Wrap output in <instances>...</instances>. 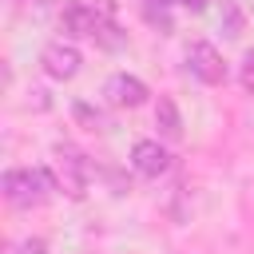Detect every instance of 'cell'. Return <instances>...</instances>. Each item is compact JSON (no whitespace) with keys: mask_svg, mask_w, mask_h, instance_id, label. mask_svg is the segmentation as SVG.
Returning <instances> with one entry per match:
<instances>
[{"mask_svg":"<svg viewBox=\"0 0 254 254\" xmlns=\"http://www.w3.org/2000/svg\"><path fill=\"white\" fill-rule=\"evenodd\" d=\"M60 28L79 40H95L103 48H119L123 36L115 28V0H71L60 12Z\"/></svg>","mask_w":254,"mask_h":254,"instance_id":"cell-1","label":"cell"},{"mask_svg":"<svg viewBox=\"0 0 254 254\" xmlns=\"http://www.w3.org/2000/svg\"><path fill=\"white\" fill-rule=\"evenodd\" d=\"M0 190H4L8 206L32 210V206H44L52 198V190H60V187H56V175L44 167H12V171H4Z\"/></svg>","mask_w":254,"mask_h":254,"instance_id":"cell-2","label":"cell"},{"mask_svg":"<svg viewBox=\"0 0 254 254\" xmlns=\"http://www.w3.org/2000/svg\"><path fill=\"white\" fill-rule=\"evenodd\" d=\"M52 175H56V187L67 198L79 202L87 194V187H91V159L75 143H56L52 147Z\"/></svg>","mask_w":254,"mask_h":254,"instance_id":"cell-3","label":"cell"},{"mask_svg":"<svg viewBox=\"0 0 254 254\" xmlns=\"http://www.w3.org/2000/svg\"><path fill=\"white\" fill-rule=\"evenodd\" d=\"M187 71L198 79V83H222L226 79V60H222V52L210 44V40H194L190 48H187Z\"/></svg>","mask_w":254,"mask_h":254,"instance_id":"cell-4","label":"cell"},{"mask_svg":"<svg viewBox=\"0 0 254 254\" xmlns=\"http://www.w3.org/2000/svg\"><path fill=\"white\" fill-rule=\"evenodd\" d=\"M79 64H83V56H79V48H75L71 40H52V44L40 52V67H44V75H52V79H71V75L79 71Z\"/></svg>","mask_w":254,"mask_h":254,"instance_id":"cell-5","label":"cell"},{"mask_svg":"<svg viewBox=\"0 0 254 254\" xmlns=\"http://www.w3.org/2000/svg\"><path fill=\"white\" fill-rule=\"evenodd\" d=\"M147 95H151V91H147V83H143L139 75L115 71V75L103 79V99H107L111 107H143Z\"/></svg>","mask_w":254,"mask_h":254,"instance_id":"cell-6","label":"cell"},{"mask_svg":"<svg viewBox=\"0 0 254 254\" xmlns=\"http://www.w3.org/2000/svg\"><path fill=\"white\" fill-rule=\"evenodd\" d=\"M131 167H135V175H143V179H159V175L171 171V151H167L159 139H139V143L131 147Z\"/></svg>","mask_w":254,"mask_h":254,"instance_id":"cell-7","label":"cell"},{"mask_svg":"<svg viewBox=\"0 0 254 254\" xmlns=\"http://www.w3.org/2000/svg\"><path fill=\"white\" fill-rule=\"evenodd\" d=\"M155 127H159V135H163L167 143H179V139H183V119H179L175 99H159V107H155Z\"/></svg>","mask_w":254,"mask_h":254,"instance_id":"cell-8","label":"cell"},{"mask_svg":"<svg viewBox=\"0 0 254 254\" xmlns=\"http://www.w3.org/2000/svg\"><path fill=\"white\" fill-rule=\"evenodd\" d=\"M218 32L222 36H242V8H238V0H222V8H218Z\"/></svg>","mask_w":254,"mask_h":254,"instance_id":"cell-9","label":"cell"},{"mask_svg":"<svg viewBox=\"0 0 254 254\" xmlns=\"http://www.w3.org/2000/svg\"><path fill=\"white\" fill-rule=\"evenodd\" d=\"M238 83H242V91L246 95H254V48L242 56V64H238Z\"/></svg>","mask_w":254,"mask_h":254,"instance_id":"cell-10","label":"cell"},{"mask_svg":"<svg viewBox=\"0 0 254 254\" xmlns=\"http://www.w3.org/2000/svg\"><path fill=\"white\" fill-rule=\"evenodd\" d=\"M171 4H179V8H187V12H202V8H206V0H143V8H159V12H167Z\"/></svg>","mask_w":254,"mask_h":254,"instance_id":"cell-11","label":"cell"},{"mask_svg":"<svg viewBox=\"0 0 254 254\" xmlns=\"http://www.w3.org/2000/svg\"><path fill=\"white\" fill-rule=\"evenodd\" d=\"M8 254H48V242L44 238H20L8 246Z\"/></svg>","mask_w":254,"mask_h":254,"instance_id":"cell-12","label":"cell"},{"mask_svg":"<svg viewBox=\"0 0 254 254\" xmlns=\"http://www.w3.org/2000/svg\"><path fill=\"white\" fill-rule=\"evenodd\" d=\"M75 115H79V119H87V127H91V131H103V119H99V115H91L83 103H75Z\"/></svg>","mask_w":254,"mask_h":254,"instance_id":"cell-13","label":"cell"},{"mask_svg":"<svg viewBox=\"0 0 254 254\" xmlns=\"http://www.w3.org/2000/svg\"><path fill=\"white\" fill-rule=\"evenodd\" d=\"M250 12H254V0H250Z\"/></svg>","mask_w":254,"mask_h":254,"instance_id":"cell-14","label":"cell"}]
</instances>
